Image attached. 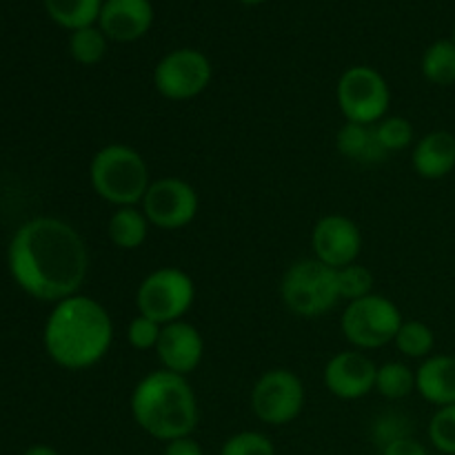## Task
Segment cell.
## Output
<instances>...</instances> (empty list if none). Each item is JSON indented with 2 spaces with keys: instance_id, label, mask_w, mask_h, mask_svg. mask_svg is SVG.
<instances>
[{
  "instance_id": "obj_1",
  "label": "cell",
  "mask_w": 455,
  "mask_h": 455,
  "mask_svg": "<svg viewBox=\"0 0 455 455\" xmlns=\"http://www.w3.org/2000/svg\"><path fill=\"white\" fill-rule=\"evenodd\" d=\"M7 262L22 291L36 300L60 302L83 287L89 251L69 222L40 216L18 227L9 243Z\"/></svg>"
},
{
  "instance_id": "obj_2",
  "label": "cell",
  "mask_w": 455,
  "mask_h": 455,
  "mask_svg": "<svg viewBox=\"0 0 455 455\" xmlns=\"http://www.w3.org/2000/svg\"><path fill=\"white\" fill-rule=\"evenodd\" d=\"M43 340L58 367L83 371L107 355L114 340V323L100 302L76 293L56 302L44 324Z\"/></svg>"
},
{
  "instance_id": "obj_3",
  "label": "cell",
  "mask_w": 455,
  "mask_h": 455,
  "mask_svg": "<svg viewBox=\"0 0 455 455\" xmlns=\"http://www.w3.org/2000/svg\"><path fill=\"white\" fill-rule=\"evenodd\" d=\"M132 416L151 438L172 443L198 425V400L185 376L160 369L142 378L132 394Z\"/></svg>"
},
{
  "instance_id": "obj_4",
  "label": "cell",
  "mask_w": 455,
  "mask_h": 455,
  "mask_svg": "<svg viewBox=\"0 0 455 455\" xmlns=\"http://www.w3.org/2000/svg\"><path fill=\"white\" fill-rule=\"evenodd\" d=\"M93 191L118 207H136L149 189V167L136 149L127 145H107L96 151L89 164Z\"/></svg>"
},
{
  "instance_id": "obj_5",
  "label": "cell",
  "mask_w": 455,
  "mask_h": 455,
  "mask_svg": "<svg viewBox=\"0 0 455 455\" xmlns=\"http://www.w3.org/2000/svg\"><path fill=\"white\" fill-rule=\"evenodd\" d=\"M280 296L291 314L300 318H320L340 300L336 269L315 258L296 262L284 274Z\"/></svg>"
},
{
  "instance_id": "obj_6",
  "label": "cell",
  "mask_w": 455,
  "mask_h": 455,
  "mask_svg": "<svg viewBox=\"0 0 455 455\" xmlns=\"http://www.w3.org/2000/svg\"><path fill=\"white\" fill-rule=\"evenodd\" d=\"M403 323V314L394 305V300L371 293L347 305L340 327L355 349L369 351L382 349L394 342Z\"/></svg>"
},
{
  "instance_id": "obj_7",
  "label": "cell",
  "mask_w": 455,
  "mask_h": 455,
  "mask_svg": "<svg viewBox=\"0 0 455 455\" xmlns=\"http://www.w3.org/2000/svg\"><path fill=\"white\" fill-rule=\"evenodd\" d=\"M196 300L194 280L187 271L176 267H163L147 275L136 293L140 315H147L158 324L178 323Z\"/></svg>"
},
{
  "instance_id": "obj_8",
  "label": "cell",
  "mask_w": 455,
  "mask_h": 455,
  "mask_svg": "<svg viewBox=\"0 0 455 455\" xmlns=\"http://www.w3.org/2000/svg\"><path fill=\"white\" fill-rule=\"evenodd\" d=\"M336 98L347 123L378 124L389 111L391 89L380 71L367 65H355L338 80Z\"/></svg>"
},
{
  "instance_id": "obj_9",
  "label": "cell",
  "mask_w": 455,
  "mask_h": 455,
  "mask_svg": "<svg viewBox=\"0 0 455 455\" xmlns=\"http://www.w3.org/2000/svg\"><path fill=\"white\" fill-rule=\"evenodd\" d=\"M213 78L212 60L191 47L173 49L160 58L154 69V87L169 100H191L209 87Z\"/></svg>"
},
{
  "instance_id": "obj_10",
  "label": "cell",
  "mask_w": 455,
  "mask_h": 455,
  "mask_svg": "<svg viewBox=\"0 0 455 455\" xmlns=\"http://www.w3.org/2000/svg\"><path fill=\"white\" fill-rule=\"evenodd\" d=\"M251 407L265 425H289L305 407V387L289 369H271L262 373L251 391Z\"/></svg>"
},
{
  "instance_id": "obj_11",
  "label": "cell",
  "mask_w": 455,
  "mask_h": 455,
  "mask_svg": "<svg viewBox=\"0 0 455 455\" xmlns=\"http://www.w3.org/2000/svg\"><path fill=\"white\" fill-rule=\"evenodd\" d=\"M140 204L149 225L176 231L189 225L198 213V194L182 178L164 176L151 182Z\"/></svg>"
},
{
  "instance_id": "obj_12",
  "label": "cell",
  "mask_w": 455,
  "mask_h": 455,
  "mask_svg": "<svg viewBox=\"0 0 455 455\" xmlns=\"http://www.w3.org/2000/svg\"><path fill=\"white\" fill-rule=\"evenodd\" d=\"M311 249L315 260L324 262L331 269H342L358 260L363 249V234L351 218L331 213L315 222L311 234Z\"/></svg>"
},
{
  "instance_id": "obj_13",
  "label": "cell",
  "mask_w": 455,
  "mask_h": 455,
  "mask_svg": "<svg viewBox=\"0 0 455 455\" xmlns=\"http://www.w3.org/2000/svg\"><path fill=\"white\" fill-rule=\"evenodd\" d=\"M378 367L363 351H340L324 367V385L336 398L358 400L376 389Z\"/></svg>"
},
{
  "instance_id": "obj_14",
  "label": "cell",
  "mask_w": 455,
  "mask_h": 455,
  "mask_svg": "<svg viewBox=\"0 0 455 455\" xmlns=\"http://www.w3.org/2000/svg\"><path fill=\"white\" fill-rule=\"evenodd\" d=\"M156 355L163 369L187 378L203 363L204 340L194 324L178 320L163 327L158 345H156Z\"/></svg>"
},
{
  "instance_id": "obj_15",
  "label": "cell",
  "mask_w": 455,
  "mask_h": 455,
  "mask_svg": "<svg viewBox=\"0 0 455 455\" xmlns=\"http://www.w3.org/2000/svg\"><path fill=\"white\" fill-rule=\"evenodd\" d=\"M154 16L151 0H105L98 27L114 43H136L151 29Z\"/></svg>"
},
{
  "instance_id": "obj_16",
  "label": "cell",
  "mask_w": 455,
  "mask_h": 455,
  "mask_svg": "<svg viewBox=\"0 0 455 455\" xmlns=\"http://www.w3.org/2000/svg\"><path fill=\"white\" fill-rule=\"evenodd\" d=\"M413 169L425 180H440L455 169V136L449 132H431L418 140L413 149Z\"/></svg>"
},
{
  "instance_id": "obj_17",
  "label": "cell",
  "mask_w": 455,
  "mask_h": 455,
  "mask_svg": "<svg viewBox=\"0 0 455 455\" xmlns=\"http://www.w3.org/2000/svg\"><path fill=\"white\" fill-rule=\"evenodd\" d=\"M416 391L435 407L455 404V358L429 355L416 371Z\"/></svg>"
},
{
  "instance_id": "obj_18",
  "label": "cell",
  "mask_w": 455,
  "mask_h": 455,
  "mask_svg": "<svg viewBox=\"0 0 455 455\" xmlns=\"http://www.w3.org/2000/svg\"><path fill=\"white\" fill-rule=\"evenodd\" d=\"M336 147L345 158L355 163H380L387 156L378 140L376 124L345 123L336 136Z\"/></svg>"
},
{
  "instance_id": "obj_19",
  "label": "cell",
  "mask_w": 455,
  "mask_h": 455,
  "mask_svg": "<svg viewBox=\"0 0 455 455\" xmlns=\"http://www.w3.org/2000/svg\"><path fill=\"white\" fill-rule=\"evenodd\" d=\"M107 234L116 247L133 251L145 244L147 234H149V220L142 209L118 207L107 222Z\"/></svg>"
},
{
  "instance_id": "obj_20",
  "label": "cell",
  "mask_w": 455,
  "mask_h": 455,
  "mask_svg": "<svg viewBox=\"0 0 455 455\" xmlns=\"http://www.w3.org/2000/svg\"><path fill=\"white\" fill-rule=\"evenodd\" d=\"M105 0H44L49 18L65 29L76 31L98 25Z\"/></svg>"
},
{
  "instance_id": "obj_21",
  "label": "cell",
  "mask_w": 455,
  "mask_h": 455,
  "mask_svg": "<svg viewBox=\"0 0 455 455\" xmlns=\"http://www.w3.org/2000/svg\"><path fill=\"white\" fill-rule=\"evenodd\" d=\"M422 76L431 84L449 87L455 83V43L451 40H435L429 44L420 62Z\"/></svg>"
},
{
  "instance_id": "obj_22",
  "label": "cell",
  "mask_w": 455,
  "mask_h": 455,
  "mask_svg": "<svg viewBox=\"0 0 455 455\" xmlns=\"http://www.w3.org/2000/svg\"><path fill=\"white\" fill-rule=\"evenodd\" d=\"M107 38L98 25L83 27V29L71 31L69 36V53L80 65H98L107 56Z\"/></svg>"
},
{
  "instance_id": "obj_23",
  "label": "cell",
  "mask_w": 455,
  "mask_h": 455,
  "mask_svg": "<svg viewBox=\"0 0 455 455\" xmlns=\"http://www.w3.org/2000/svg\"><path fill=\"white\" fill-rule=\"evenodd\" d=\"M378 394L389 400H400L416 391V373L404 363H387L376 373Z\"/></svg>"
},
{
  "instance_id": "obj_24",
  "label": "cell",
  "mask_w": 455,
  "mask_h": 455,
  "mask_svg": "<svg viewBox=\"0 0 455 455\" xmlns=\"http://www.w3.org/2000/svg\"><path fill=\"white\" fill-rule=\"evenodd\" d=\"M394 342L407 358H429L435 347V336L429 324L420 320H404Z\"/></svg>"
},
{
  "instance_id": "obj_25",
  "label": "cell",
  "mask_w": 455,
  "mask_h": 455,
  "mask_svg": "<svg viewBox=\"0 0 455 455\" xmlns=\"http://www.w3.org/2000/svg\"><path fill=\"white\" fill-rule=\"evenodd\" d=\"M336 280L338 293L349 302L360 300V298L373 293V274L364 265H358V262H351V265L342 267V269H336Z\"/></svg>"
},
{
  "instance_id": "obj_26",
  "label": "cell",
  "mask_w": 455,
  "mask_h": 455,
  "mask_svg": "<svg viewBox=\"0 0 455 455\" xmlns=\"http://www.w3.org/2000/svg\"><path fill=\"white\" fill-rule=\"evenodd\" d=\"M376 133L382 149H385L387 154L407 149L413 142V127L407 118H403V116H387V118H382L380 123L376 124Z\"/></svg>"
},
{
  "instance_id": "obj_27",
  "label": "cell",
  "mask_w": 455,
  "mask_h": 455,
  "mask_svg": "<svg viewBox=\"0 0 455 455\" xmlns=\"http://www.w3.org/2000/svg\"><path fill=\"white\" fill-rule=\"evenodd\" d=\"M429 438L438 451L455 455V404L440 407L429 422Z\"/></svg>"
},
{
  "instance_id": "obj_28",
  "label": "cell",
  "mask_w": 455,
  "mask_h": 455,
  "mask_svg": "<svg viewBox=\"0 0 455 455\" xmlns=\"http://www.w3.org/2000/svg\"><path fill=\"white\" fill-rule=\"evenodd\" d=\"M220 455H275V449L267 435L258 431H243L222 444Z\"/></svg>"
},
{
  "instance_id": "obj_29",
  "label": "cell",
  "mask_w": 455,
  "mask_h": 455,
  "mask_svg": "<svg viewBox=\"0 0 455 455\" xmlns=\"http://www.w3.org/2000/svg\"><path fill=\"white\" fill-rule=\"evenodd\" d=\"M160 331H163V324L154 323V320L147 318V315H138V318H133L132 323H129L127 340L133 349L149 351L156 349V345H158Z\"/></svg>"
},
{
  "instance_id": "obj_30",
  "label": "cell",
  "mask_w": 455,
  "mask_h": 455,
  "mask_svg": "<svg viewBox=\"0 0 455 455\" xmlns=\"http://www.w3.org/2000/svg\"><path fill=\"white\" fill-rule=\"evenodd\" d=\"M409 422L404 418L395 416V413H389V416H382L380 420L376 422V429H373V435H376L378 443L382 444V449L387 444L395 443L400 438H409Z\"/></svg>"
},
{
  "instance_id": "obj_31",
  "label": "cell",
  "mask_w": 455,
  "mask_h": 455,
  "mask_svg": "<svg viewBox=\"0 0 455 455\" xmlns=\"http://www.w3.org/2000/svg\"><path fill=\"white\" fill-rule=\"evenodd\" d=\"M382 451H385L382 455H429L427 453V449L422 447L418 440H413L411 435H409V438H400V440H395V443L387 444Z\"/></svg>"
},
{
  "instance_id": "obj_32",
  "label": "cell",
  "mask_w": 455,
  "mask_h": 455,
  "mask_svg": "<svg viewBox=\"0 0 455 455\" xmlns=\"http://www.w3.org/2000/svg\"><path fill=\"white\" fill-rule=\"evenodd\" d=\"M164 455H204V453L203 449H200V444L187 435V438H178V440H172V443H167Z\"/></svg>"
},
{
  "instance_id": "obj_33",
  "label": "cell",
  "mask_w": 455,
  "mask_h": 455,
  "mask_svg": "<svg viewBox=\"0 0 455 455\" xmlns=\"http://www.w3.org/2000/svg\"><path fill=\"white\" fill-rule=\"evenodd\" d=\"M25 455H58L56 449L47 447V444H36V447H29Z\"/></svg>"
},
{
  "instance_id": "obj_34",
  "label": "cell",
  "mask_w": 455,
  "mask_h": 455,
  "mask_svg": "<svg viewBox=\"0 0 455 455\" xmlns=\"http://www.w3.org/2000/svg\"><path fill=\"white\" fill-rule=\"evenodd\" d=\"M240 4H247V7H258V4L267 3V0H238Z\"/></svg>"
},
{
  "instance_id": "obj_35",
  "label": "cell",
  "mask_w": 455,
  "mask_h": 455,
  "mask_svg": "<svg viewBox=\"0 0 455 455\" xmlns=\"http://www.w3.org/2000/svg\"><path fill=\"white\" fill-rule=\"evenodd\" d=\"M453 43H455V27H453Z\"/></svg>"
}]
</instances>
